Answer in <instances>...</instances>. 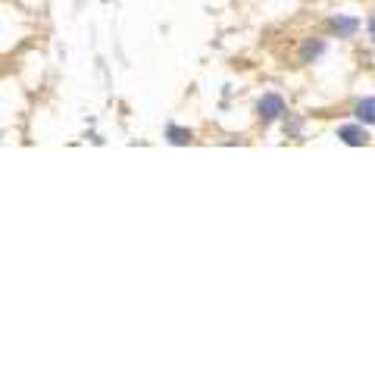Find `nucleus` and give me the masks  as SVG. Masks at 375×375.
Instances as JSON below:
<instances>
[{"instance_id":"obj_1","label":"nucleus","mask_w":375,"mask_h":375,"mask_svg":"<svg viewBox=\"0 0 375 375\" xmlns=\"http://www.w3.org/2000/svg\"><path fill=\"white\" fill-rule=\"evenodd\" d=\"M281 113H285V100L276 97V94H269V97L260 100V116L263 119H276V116H281Z\"/></svg>"},{"instance_id":"obj_2","label":"nucleus","mask_w":375,"mask_h":375,"mask_svg":"<svg viewBox=\"0 0 375 375\" xmlns=\"http://www.w3.org/2000/svg\"><path fill=\"white\" fill-rule=\"evenodd\" d=\"M338 135L344 138L347 144H366V141H369V135H366V129H360V125H344V129H341Z\"/></svg>"},{"instance_id":"obj_3","label":"nucleus","mask_w":375,"mask_h":375,"mask_svg":"<svg viewBox=\"0 0 375 375\" xmlns=\"http://www.w3.org/2000/svg\"><path fill=\"white\" fill-rule=\"evenodd\" d=\"M357 119L360 122H375V97H366L357 104Z\"/></svg>"},{"instance_id":"obj_4","label":"nucleus","mask_w":375,"mask_h":375,"mask_svg":"<svg viewBox=\"0 0 375 375\" xmlns=\"http://www.w3.org/2000/svg\"><path fill=\"white\" fill-rule=\"evenodd\" d=\"M332 29L338 31V35H353V31H357V19H334Z\"/></svg>"},{"instance_id":"obj_5","label":"nucleus","mask_w":375,"mask_h":375,"mask_svg":"<svg viewBox=\"0 0 375 375\" xmlns=\"http://www.w3.org/2000/svg\"><path fill=\"white\" fill-rule=\"evenodd\" d=\"M169 135H172L176 144H188V141H191V132H182V129H176V125L169 129Z\"/></svg>"},{"instance_id":"obj_6","label":"nucleus","mask_w":375,"mask_h":375,"mask_svg":"<svg viewBox=\"0 0 375 375\" xmlns=\"http://www.w3.org/2000/svg\"><path fill=\"white\" fill-rule=\"evenodd\" d=\"M372 38H375V16H372Z\"/></svg>"}]
</instances>
